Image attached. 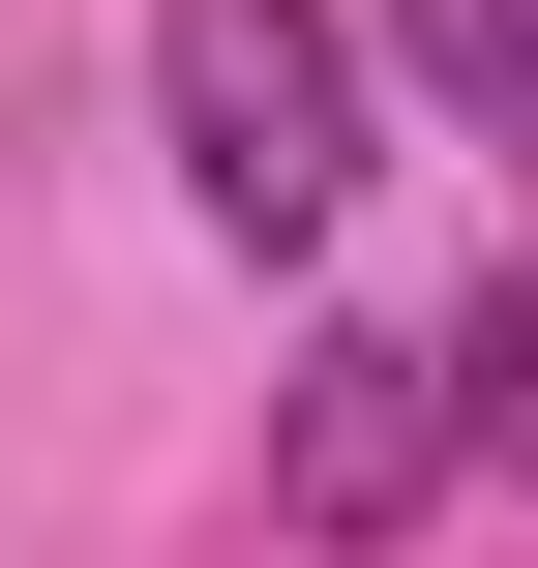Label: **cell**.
Masks as SVG:
<instances>
[{
	"instance_id": "cell-1",
	"label": "cell",
	"mask_w": 538,
	"mask_h": 568,
	"mask_svg": "<svg viewBox=\"0 0 538 568\" xmlns=\"http://www.w3.org/2000/svg\"><path fill=\"white\" fill-rule=\"evenodd\" d=\"M150 120L210 240H329L359 210V0H150Z\"/></svg>"
},
{
	"instance_id": "cell-2",
	"label": "cell",
	"mask_w": 538,
	"mask_h": 568,
	"mask_svg": "<svg viewBox=\"0 0 538 568\" xmlns=\"http://www.w3.org/2000/svg\"><path fill=\"white\" fill-rule=\"evenodd\" d=\"M449 449H479V419H449L419 329H300V359H270V539H419Z\"/></svg>"
},
{
	"instance_id": "cell-3",
	"label": "cell",
	"mask_w": 538,
	"mask_h": 568,
	"mask_svg": "<svg viewBox=\"0 0 538 568\" xmlns=\"http://www.w3.org/2000/svg\"><path fill=\"white\" fill-rule=\"evenodd\" d=\"M389 60H419L479 150H538V0H389Z\"/></svg>"
},
{
	"instance_id": "cell-4",
	"label": "cell",
	"mask_w": 538,
	"mask_h": 568,
	"mask_svg": "<svg viewBox=\"0 0 538 568\" xmlns=\"http://www.w3.org/2000/svg\"><path fill=\"white\" fill-rule=\"evenodd\" d=\"M449 419H479V449H538V270H479V329H449Z\"/></svg>"
}]
</instances>
